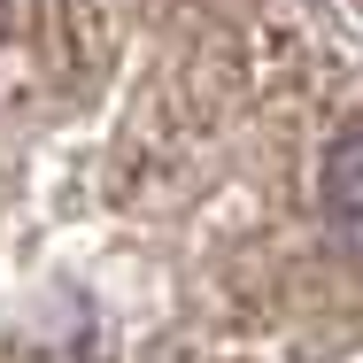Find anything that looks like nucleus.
Segmentation results:
<instances>
[{
  "mask_svg": "<svg viewBox=\"0 0 363 363\" xmlns=\"http://www.w3.org/2000/svg\"><path fill=\"white\" fill-rule=\"evenodd\" d=\"M325 232L348 263H363V124H348L325 155Z\"/></svg>",
  "mask_w": 363,
  "mask_h": 363,
  "instance_id": "f257e3e1",
  "label": "nucleus"
}]
</instances>
